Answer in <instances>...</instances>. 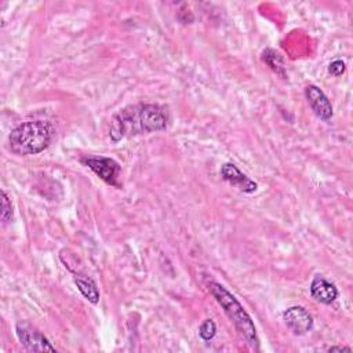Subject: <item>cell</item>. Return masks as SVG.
Wrapping results in <instances>:
<instances>
[{"mask_svg": "<svg viewBox=\"0 0 353 353\" xmlns=\"http://www.w3.org/2000/svg\"><path fill=\"white\" fill-rule=\"evenodd\" d=\"M167 110L154 103H139L117 112L110 123L109 137L119 142L125 137L163 131L167 128Z\"/></svg>", "mask_w": 353, "mask_h": 353, "instance_id": "6da1fadb", "label": "cell"}, {"mask_svg": "<svg viewBox=\"0 0 353 353\" xmlns=\"http://www.w3.org/2000/svg\"><path fill=\"white\" fill-rule=\"evenodd\" d=\"M54 135L55 128L50 121H25L11 131L8 143L11 152L18 156L37 154L50 146Z\"/></svg>", "mask_w": 353, "mask_h": 353, "instance_id": "7a4b0ae2", "label": "cell"}, {"mask_svg": "<svg viewBox=\"0 0 353 353\" xmlns=\"http://www.w3.org/2000/svg\"><path fill=\"white\" fill-rule=\"evenodd\" d=\"M208 291L216 299V302L223 307L228 317L233 321L239 334L245 339V342L251 347H258V336L255 325L250 317V314L244 310L241 303L236 299L233 294H230L222 284L215 281H208Z\"/></svg>", "mask_w": 353, "mask_h": 353, "instance_id": "3957f363", "label": "cell"}, {"mask_svg": "<svg viewBox=\"0 0 353 353\" xmlns=\"http://www.w3.org/2000/svg\"><path fill=\"white\" fill-rule=\"evenodd\" d=\"M88 168H91L102 181L106 183L120 188L119 183V175H120V165L117 161L109 157L103 156H92V157H84L81 160Z\"/></svg>", "mask_w": 353, "mask_h": 353, "instance_id": "277c9868", "label": "cell"}, {"mask_svg": "<svg viewBox=\"0 0 353 353\" xmlns=\"http://www.w3.org/2000/svg\"><path fill=\"white\" fill-rule=\"evenodd\" d=\"M17 336L21 345L29 352H55L51 342L36 328L26 324H17Z\"/></svg>", "mask_w": 353, "mask_h": 353, "instance_id": "5b68a950", "label": "cell"}, {"mask_svg": "<svg viewBox=\"0 0 353 353\" xmlns=\"http://www.w3.org/2000/svg\"><path fill=\"white\" fill-rule=\"evenodd\" d=\"M305 97L307 99L309 106L314 112V114L321 119L323 121H330L332 117V106L331 102L328 101L327 95L313 84H309L305 88Z\"/></svg>", "mask_w": 353, "mask_h": 353, "instance_id": "8992f818", "label": "cell"}, {"mask_svg": "<svg viewBox=\"0 0 353 353\" xmlns=\"http://www.w3.org/2000/svg\"><path fill=\"white\" fill-rule=\"evenodd\" d=\"M287 327L295 335H303L313 327V319L310 313L302 306H292L283 313Z\"/></svg>", "mask_w": 353, "mask_h": 353, "instance_id": "52a82bcc", "label": "cell"}, {"mask_svg": "<svg viewBox=\"0 0 353 353\" xmlns=\"http://www.w3.org/2000/svg\"><path fill=\"white\" fill-rule=\"evenodd\" d=\"M221 175L225 181H228L230 185L237 186L240 190L244 193H252L256 190L258 185L254 182L250 176L243 174L234 164L232 163H225L221 167Z\"/></svg>", "mask_w": 353, "mask_h": 353, "instance_id": "ba28073f", "label": "cell"}, {"mask_svg": "<svg viewBox=\"0 0 353 353\" xmlns=\"http://www.w3.org/2000/svg\"><path fill=\"white\" fill-rule=\"evenodd\" d=\"M310 294L317 302L330 305L336 299L338 290L332 283L325 280L323 276H316L310 283Z\"/></svg>", "mask_w": 353, "mask_h": 353, "instance_id": "9c48e42d", "label": "cell"}, {"mask_svg": "<svg viewBox=\"0 0 353 353\" xmlns=\"http://www.w3.org/2000/svg\"><path fill=\"white\" fill-rule=\"evenodd\" d=\"M73 280H74V284L77 285L79 291L83 294V296L91 302V303H98L99 301V290L95 284V281L85 276V274H74L73 276Z\"/></svg>", "mask_w": 353, "mask_h": 353, "instance_id": "30bf717a", "label": "cell"}, {"mask_svg": "<svg viewBox=\"0 0 353 353\" xmlns=\"http://www.w3.org/2000/svg\"><path fill=\"white\" fill-rule=\"evenodd\" d=\"M263 61H265L274 72L283 74V69H284V66H283V59H281V57H280L277 52H274L273 50H266V51L263 52Z\"/></svg>", "mask_w": 353, "mask_h": 353, "instance_id": "8fae6325", "label": "cell"}, {"mask_svg": "<svg viewBox=\"0 0 353 353\" xmlns=\"http://www.w3.org/2000/svg\"><path fill=\"white\" fill-rule=\"evenodd\" d=\"M199 334L200 336L204 339V341H210L215 336L216 334V325L215 323L211 320V319H207L204 320V323L200 325L199 328Z\"/></svg>", "mask_w": 353, "mask_h": 353, "instance_id": "7c38bea8", "label": "cell"}, {"mask_svg": "<svg viewBox=\"0 0 353 353\" xmlns=\"http://www.w3.org/2000/svg\"><path fill=\"white\" fill-rule=\"evenodd\" d=\"M1 196H3V210H1V221L6 223L8 222L11 218H12V205H11V200L8 199L7 193L3 190L1 192Z\"/></svg>", "mask_w": 353, "mask_h": 353, "instance_id": "4fadbf2b", "label": "cell"}, {"mask_svg": "<svg viewBox=\"0 0 353 353\" xmlns=\"http://www.w3.org/2000/svg\"><path fill=\"white\" fill-rule=\"evenodd\" d=\"M328 72L332 74V76H341L343 72H345V62L341 61V59H335L330 63L328 66Z\"/></svg>", "mask_w": 353, "mask_h": 353, "instance_id": "5bb4252c", "label": "cell"}, {"mask_svg": "<svg viewBox=\"0 0 353 353\" xmlns=\"http://www.w3.org/2000/svg\"><path fill=\"white\" fill-rule=\"evenodd\" d=\"M328 352H350V347H345V346H331V347H328Z\"/></svg>", "mask_w": 353, "mask_h": 353, "instance_id": "9a60e30c", "label": "cell"}]
</instances>
